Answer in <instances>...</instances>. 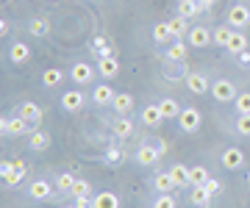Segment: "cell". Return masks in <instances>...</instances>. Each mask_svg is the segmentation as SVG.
<instances>
[{
	"mask_svg": "<svg viewBox=\"0 0 250 208\" xmlns=\"http://www.w3.org/2000/svg\"><path fill=\"white\" fill-rule=\"evenodd\" d=\"M178 125H181V131H184V133H195V131H200V125H203V111L195 109V106L181 109Z\"/></svg>",
	"mask_w": 250,
	"mask_h": 208,
	"instance_id": "obj_1",
	"label": "cell"
},
{
	"mask_svg": "<svg viewBox=\"0 0 250 208\" xmlns=\"http://www.w3.org/2000/svg\"><path fill=\"white\" fill-rule=\"evenodd\" d=\"M0 131L9 136H22L28 133V119H22L20 114H14V117H3L0 119Z\"/></svg>",
	"mask_w": 250,
	"mask_h": 208,
	"instance_id": "obj_2",
	"label": "cell"
},
{
	"mask_svg": "<svg viewBox=\"0 0 250 208\" xmlns=\"http://www.w3.org/2000/svg\"><path fill=\"white\" fill-rule=\"evenodd\" d=\"M211 97H214L217 103H231V100H236V89H233L231 81L220 78L217 83H211Z\"/></svg>",
	"mask_w": 250,
	"mask_h": 208,
	"instance_id": "obj_3",
	"label": "cell"
},
{
	"mask_svg": "<svg viewBox=\"0 0 250 208\" xmlns=\"http://www.w3.org/2000/svg\"><path fill=\"white\" fill-rule=\"evenodd\" d=\"M70 78L78 86H86V83H92V78H95V67L86 61H78V64H72L70 67Z\"/></svg>",
	"mask_w": 250,
	"mask_h": 208,
	"instance_id": "obj_4",
	"label": "cell"
},
{
	"mask_svg": "<svg viewBox=\"0 0 250 208\" xmlns=\"http://www.w3.org/2000/svg\"><path fill=\"white\" fill-rule=\"evenodd\" d=\"M228 22H231L233 28H248V22H250V9H248V6H242V3L231 6V11H228Z\"/></svg>",
	"mask_w": 250,
	"mask_h": 208,
	"instance_id": "obj_5",
	"label": "cell"
},
{
	"mask_svg": "<svg viewBox=\"0 0 250 208\" xmlns=\"http://www.w3.org/2000/svg\"><path fill=\"white\" fill-rule=\"evenodd\" d=\"M214 42V31H208V28L203 25H197L189 31V45H195V47H206V45H211Z\"/></svg>",
	"mask_w": 250,
	"mask_h": 208,
	"instance_id": "obj_6",
	"label": "cell"
},
{
	"mask_svg": "<svg viewBox=\"0 0 250 208\" xmlns=\"http://www.w3.org/2000/svg\"><path fill=\"white\" fill-rule=\"evenodd\" d=\"M159 158H161V150L156 145H142L136 150V161L142 164V167H153Z\"/></svg>",
	"mask_w": 250,
	"mask_h": 208,
	"instance_id": "obj_7",
	"label": "cell"
},
{
	"mask_svg": "<svg viewBox=\"0 0 250 208\" xmlns=\"http://www.w3.org/2000/svg\"><path fill=\"white\" fill-rule=\"evenodd\" d=\"M187 89L192 95H206V92H211V83L206 81V75L192 73V75H187Z\"/></svg>",
	"mask_w": 250,
	"mask_h": 208,
	"instance_id": "obj_8",
	"label": "cell"
},
{
	"mask_svg": "<svg viewBox=\"0 0 250 208\" xmlns=\"http://www.w3.org/2000/svg\"><path fill=\"white\" fill-rule=\"evenodd\" d=\"M20 117L28 119V125H31V128H36V125H39V119H42V109H39L36 103H31V100H28V103H22V106H20Z\"/></svg>",
	"mask_w": 250,
	"mask_h": 208,
	"instance_id": "obj_9",
	"label": "cell"
},
{
	"mask_svg": "<svg viewBox=\"0 0 250 208\" xmlns=\"http://www.w3.org/2000/svg\"><path fill=\"white\" fill-rule=\"evenodd\" d=\"M114 89H111V86H108V83H100V86H95V89H92V100H95V103H98V106H111V103H114Z\"/></svg>",
	"mask_w": 250,
	"mask_h": 208,
	"instance_id": "obj_10",
	"label": "cell"
},
{
	"mask_svg": "<svg viewBox=\"0 0 250 208\" xmlns=\"http://www.w3.org/2000/svg\"><path fill=\"white\" fill-rule=\"evenodd\" d=\"M142 122L147 128H159L161 122H164V114H161V109L156 106V103H150V106H145L142 109Z\"/></svg>",
	"mask_w": 250,
	"mask_h": 208,
	"instance_id": "obj_11",
	"label": "cell"
},
{
	"mask_svg": "<svg viewBox=\"0 0 250 208\" xmlns=\"http://www.w3.org/2000/svg\"><path fill=\"white\" fill-rule=\"evenodd\" d=\"M242 164H245V153H242L239 147H228L223 153V167L225 170H239Z\"/></svg>",
	"mask_w": 250,
	"mask_h": 208,
	"instance_id": "obj_12",
	"label": "cell"
},
{
	"mask_svg": "<svg viewBox=\"0 0 250 208\" xmlns=\"http://www.w3.org/2000/svg\"><path fill=\"white\" fill-rule=\"evenodd\" d=\"M92 208H120V197L114 191H100L92 197Z\"/></svg>",
	"mask_w": 250,
	"mask_h": 208,
	"instance_id": "obj_13",
	"label": "cell"
},
{
	"mask_svg": "<svg viewBox=\"0 0 250 208\" xmlns=\"http://www.w3.org/2000/svg\"><path fill=\"white\" fill-rule=\"evenodd\" d=\"M83 103H86V100H83V95H81L78 89H70V92L62 97V106H64L67 111H81V109H83Z\"/></svg>",
	"mask_w": 250,
	"mask_h": 208,
	"instance_id": "obj_14",
	"label": "cell"
},
{
	"mask_svg": "<svg viewBox=\"0 0 250 208\" xmlns=\"http://www.w3.org/2000/svg\"><path fill=\"white\" fill-rule=\"evenodd\" d=\"M98 73L103 75V78H117V73H120V64H117L114 56L100 58V61H98Z\"/></svg>",
	"mask_w": 250,
	"mask_h": 208,
	"instance_id": "obj_15",
	"label": "cell"
},
{
	"mask_svg": "<svg viewBox=\"0 0 250 208\" xmlns=\"http://www.w3.org/2000/svg\"><path fill=\"white\" fill-rule=\"evenodd\" d=\"M28 194L34 200H50V194H53V186L47 181H34L31 183V189H28Z\"/></svg>",
	"mask_w": 250,
	"mask_h": 208,
	"instance_id": "obj_16",
	"label": "cell"
},
{
	"mask_svg": "<svg viewBox=\"0 0 250 208\" xmlns=\"http://www.w3.org/2000/svg\"><path fill=\"white\" fill-rule=\"evenodd\" d=\"M9 58L14 64H25L28 58H31V47H28L25 42H14V45H11V50H9Z\"/></svg>",
	"mask_w": 250,
	"mask_h": 208,
	"instance_id": "obj_17",
	"label": "cell"
},
{
	"mask_svg": "<svg viewBox=\"0 0 250 208\" xmlns=\"http://www.w3.org/2000/svg\"><path fill=\"white\" fill-rule=\"evenodd\" d=\"M111 106H114V111L120 114V117H128V111L134 109V97H131V95H125V92H120Z\"/></svg>",
	"mask_w": 250,
	"mask_h": 208,
	"instance_id": "obj_18",
	"label": "cell"
},
{
	"mask_svg": "<svg viewBox=\"0 0 250 208\" xmlns=\"http://www.w3.org/2000/svg\"><path fill=\"white\" fill-rule=\"evenodd\" d=\"M228 50H231L233 56H239L242 50H248V37H245V34H242V31H233L231 34V39H228Z\"/></svg>",
	"mask_w": 250,
	"mask_h": 208,
	"instance_id": "obj_19",
	"label": "cell"
},
{
	"mask_svg": "<svg viewBox=\"0 0 250 208\" xmlns=\"http://www.w3.org/2000/svg\"><path fill=\"white\" fill-rule=\"evenodd\" d=\"M189 200H192L197 208H208V206H211V194L206 191V186H195L192 194H189Z\"/></svg>",
	"mask_w": 250,
	"mask_h": 208,
	"instance_id": "obj_20",
	"label": "cell"
},
{
	"mask_svg": "<svg viewBox=\"0 0 250 208\" xmlns=\"http://www.w3.org/2000/svg\"><path fill=\"white\" fill-rule=\"evenodd\" d=\"M159 109H161V114H164V119H178V114H181V106L172 97H164L159 103Z\"/></svg>",
	"mask_w": 250,
	"mask_h": 208,
	"instance_id": "obj_21",
	"label": "cell"
},
{
	"mask_svg": "<svg viewBox=\"0 0 250 208\" xmlns=\"http://www.w3.org/2000/svg\"><path fill=\"white\" fill-rule=\"evenodd\" d=\"M208 178H211V175H208L206 167H189V183H192V186H206Z\"/></svg>",
	"mask_w": 250,
	"mask_h": 208,
	"instance_id": "obj_22",
	"label": "cell"
},
{
	"mask_svg": "<svg viewBox=\"0 0 250 208\" xmlns=\"http://www.w3.org/2000/svg\"><path fill=\"white\" fill-rule=\"evenodd\" d=\"M153 186H156V189H159L161 194H167V191L175 189V181H172L170 172H159V175H156V181H153Z\"/></svg>",
	"mask_w": 250,
	"mask_h": 208,
	"instance_id": "obj_23",
	"label": "cell"
},
{
	"mask_svg": "<svg viewBox=\"0 0 250 208\" xmlns=\"http://www.w3.org/2000/svg\"><path fill=\"white\" fill-rule=\"evenodd\" d=\"M134 133V122L128 117H120L114 119V136H120V139H128V136Z\"/></svg>",
	"mask_w": 250,
	"mask_h": 208,
	"instance_id": "obj_24",
	"label": "cell"
},
{
	"mask_svg": "<svg viewBox=\"0 0 250 208\" xmlns=\"http://www.w3.org/2000/svg\"><path fill=\"white\" fill-rule=\"evenodd\" d=\"M47 147H50V133L34 131V133H31V150H47Z\"/></svg>",
	"mask_w": 250,
	"mask_h": 208,
	"instance_id": "obj_25",
	"label": "cell"
},
{
	"mask_svg": "<svg viewBox=\"0 0 250 208\" xmlns=\"http://www.w3.org/2000/svg\"><path fill=\"white\" fill-rule=\"evenodd\" d=\"M170 175H172V181H175V186H184V183H189V167H184V164H172V167H170Z\"/></svg>",
	"mask_w": 250,
	"mask_h": 208,
	"instance_id": "obj_26",
	"label": "cell"
},
{
	"mask_svg": "<svg viewBox=\"0 0 250 208\" xmlns=\"http://www.w3.org/2000/svg\"><path fill=\"white\" fill-rule=\"evenodd\" d=\"M28 31H31L34 37H47V34H50V22H47L45 17H36V19H31Z\"/></svg>",
	"mask_w": 250,
	"mask_h": 208,
	"instance_id": "obj_27",
	"label": "cell"
},
{
	"mask_svg": "<svg viewBox=\"0 0 250 208\" xmlns=\"http://www.w3.org/2000/svg\"><path fill=\"white\" fill-rule=\"evenodd\" d=\"M200 9H203V6H200L197 0H181V3H178V14H181V17H187V19L195 17Z\"/></svg>",
	"mask_w": 250,
	"mask_h": 208,
	"instance_id": "obj_28",
	"label": "cell"
},
{
	"mask_svg": "<svg viewBox=\"0 0 250 208\" xmlns=\"http://www.w3.org/2000/svg\"><path fill=\"white\" fill-rule=\"evenodd\" d=\"M62 81H64V73L59 67H50V70H45V75H42V83H45V86H59Z\"/></svg>",
	"mask_w": 250,
	"mask_h": 208,
	"instance_id": "obj_29",
	"label": "cell"
},
{
	"mask_svg": "<svg viewBox=\"0 0 250 208\" xmlns=\"http://www.w3.org/2000/svg\"><path fill=\"white\" fill-rule=\"evenodd\" d=\"M153 39L159 42V45H164L167 39H172V31H170V22H159V25L153 28Z\"/></svg>",
	"mask_w": 250,
	"mask_h": 208,
	"instance_id": "obj_30",
	"label": "cell"
},
{
	"mask_svg": "<svg viewBox=\"0 0 250 208\" xmlns=\"http://www.w3.org/2000/svg\"><path fill=\"white\" fill-rule=\"evenodd\" d=\"M89 194H92V186L86 181H75V186H72V197L75 200H89Z\"/></svg>",
	"mask_w": 250,
	"mask_h": 208,
	"instance_id": "obj_31",
	"label": "cell"
},
{
	"mask_svg": "<svg viewBox=\"0 0 250 208\" xmlns=\"http://www.w3.org/2000/svg\"><path fill=\"white\" fill-rule=\"evenodd\" d=\"M187 17H181V14H178V17H172L170 19V31H172V37H175V39H181V37H184V34H187Z\"/></svg>",
	"mask_w": 250,
	"mask_h": 208,
	"instance_id": "obj_32",
	"label": "cell"
},
{
	"mask_svg": "<svg viewBox=\"0 0 250 208\" xmlns=\"http://www.w3.org/2000/svg\"><path fill=\"white\" fill-rule=\"evenodd\" d=\"M75 181H78V178H75L72 172H62V175H59V181H56V186H59L62 191H72Z\"/></svg>",
	"mask_w": 250,
	"mask_h": 208,
	"instance_id": "obj_33",
	"label": "cell"
},
{
	"mask_svg": "<svg viewBox=\"0 0 250 208\" xmlns=\"http://www.w3.org/2000/svg\"><path fill=\"white\" fill-rule=\"evenodd\" d=\"M167 56H170L172 61H184V58H187V45H184V42H175V45H170V50H167Z\"/></svg>",
	"mask_w": 250,
	"mask_h": 208,
	"instance_id": "obj_34",
	"label": "cell"
},
{
	"mask_svg": "<svg viewBox=\"0 0 250 208\" xmlns=\"http://www.w3.org/2000/svg\"><path fill=\"white\" fill-rule=\"evenodd\" d=\"M231 34H233V31H231V28H228V25H220V28H214V45H228V39H231Z\"/></svg>",
	"mask_w": 250,
	"mask_h": 208,
	"instance_id": "obj_35",
	"label": "cell"
},
{
	"mask_svg": "<svg viewBox=\"0 0 250 208\" xmlns=\"http://www.w3.org/2000/svg\"><path fill=\"white\" fill-rule=\"evenodd\" d=\"M233 106H236V111H239V114H250V92H242V95H236Z\"/></svg>",
	"mask_w": 250,
	"mask_h": 208,
	"instance_id": "obj_36",
	"label": "cell"
},
{
	"mask_svg": "<svg viewBox=\"0 0 250 208\" xmlns=\"http://www.w3.org/2000/svg\"><path fill=\"white\" fill-rule=\"evenodd\" d=\"M106 161L111 164V167H120V164L125 161V153L120 150V147H108L106 150Z\"/></svg>",
	"mask_w": 250,
	"mask_h": 208,
	"instance_id": "obj_37",
	"label": "cell"
},
{
	"mask_svg": "<svg viewBox=\"0 0 250 208\" xmlns=\"http://www.w3.org/2000/svg\"><path fill=\"white\" fill-rule=\"evenodd\" d=\"M0 175H3V183H6V186H17V183L25 178V175H22V172H17L14 167H11L9 172H0Z\"/></svg>",
	"mask_w": 250,
	"mask_h": 208,
	"instance_id": "obj_38",
	"label": "cell"
},
{
	"mask_svg": "<svg viewBox=\"0 0 250 208\" xmlns=\"http://www.w3.org/2000/svg\"><path fill=\"white\" fill-rule=\"evenodd\" d=\"M236 133L250 136V114H239L236 117Z\"/></svg>",
	"mask_w": 250,
	"mask_h": 208,
	"instance_id": "obj_39",
	"label": "cell"
},
{
	"mask_svg": "<svg viewBox=\"0 0 250 208\" xmlns=\"http://www.w3.org/2000/svg\"><path fill=\"white\" fill-rule=\"evenodd\" d=\"M153 208H175V197H172L170 191H167V194H159V200H156Z\"/></svg>",
	"mask_w": 250,
	"mask_h": 208,
	"instance_id": "obj_40",
	"label": "cell"
},
{
	"mask_svg": "<svg viewBox=\"0 0 250 208\" xmlns=\"http://www.w3.org/2000/svg\"><path fill=\"white\" fill-rule=\"evenodd\" d=\"M220 189H223V186H220V183H217L214 178H208V183H206V191H208L211 197H217V194H220Z\"/></svg>",
	"mask_w": 250,
	"mask_h": 208,
	"instance_id": "obj_41",
	"label": "cell"
},
{
	"mask_svg": "<svg viewBox=\"0 0 250 208\" xmlns=\"http://www.w3.org/2000/svg\"><path fill=\"white\" fill-rule=\"evenodd\" d=\"M14 170L25 175V170H28V167H25V161H22V158H14Z\"/></svg>",
	"mask_w": 250,
	"mask_h": 208,
	"instance_id": "obj_42",
	"label": "cell"
},
{
	"mask_svg": "<svg viewBox=\"0 0 250 208\" xmlns=\"http://www.w3.org/2000/svg\"><path fill=\"white\" fill-rule=\"evenodd\" d=\"M72 208H92V203H89V200H75Z\"/></svg>",
	"mask_w": 250,
	"mask_h": 208,
	"instance_id": "obj_43",
	"label": "cell"
},
{
	"mask_svg": "<svg viewBox=\"0 0 250 208\" xmlns=\"http://www.w3.org/2000/svg\"><path fill=\"white\" fill-rule=\"evenodd\" d=\"M239 61L250 67V50H242V53H239Z\"/></svg>",
	"mask_w": 250,
	"mask_h": 208,
	"instance_id": "obj_44",
	"label": "cell"
},
{
	"mask_svg": "<svg viewBox=\"0 0 250 208\" xmlns=\"http://www.w3.org/2000/svg\"><path fill=\"white\" fill-rule=\"evenodd\" d=\"M197 3H200V6H203V9H211V6H214L217 0H197Z\"/></svg>",
	"mask_w": 250,
	"mask_h": 208,
	"instance_id": "obj_45",
	"label": "cell"
},
{
	"mask_svg": "<svg viewBox=\"0 0 250 208\" xmlns=\"http://www.w3.org/2000/svg\"><path fill=\"white\" fill-rule=\"evenodd\" d=\"M248 186H250V172H248Z\"/></svg>",
	"mask_w": 250,
	"mask_h": 208,
	"instance_id": "obj_46",
	"label": "cell"
},
{
	"mask_svg": "<svg viewBox=\"0 0 250 208\" xmlns=\"http://www.w3.org/2000/svg\"><path fill=\"white\" fill-rule=\"evenodd\" d=\"M64 208H72V206H64Z\"/></svg>",
	"mask_w": 250,
	"mask_h": 208,
	"instance_id": "obj_47",
	"label": "cell"
},
{
	"mask_svg": "<svg viewBox=\"0 0 250 208\" xmlns=\"http://www.w3.org/2000/svg\"><path fill=\"white\" fill-rule=\"evenodd\" d=\"M3 3H6V0H3Z\"/></svg>",
	"mask_w": 250,
	"mask_h": 208,
	"instance_id": "obj_48",
	"label": "cell"
}]
</instances>
